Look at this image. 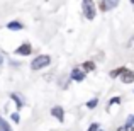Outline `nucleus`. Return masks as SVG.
I'll list each match as a JSON object with an SVG mask.
<instances>
[{
  "label": "nucleus",
  "mask_w": 134,
  "mask_h": 131,
  "mask_svg": "<svg viewBox=\"0 0 134 131\" xmlns=\"http://www.w3.org/2000/svg\"><path fill=\"white\" fill-rule=\"evenodd\" d=\"M112 104H121V97H114V99L110 101V106H112Z\"/></svg>",
  "instance_id": "16"
},
{
  "label": "nucleus",
  "mask_w": 134,
  "mask_h": 131,
  "mask_svg": "<svg viewBox=\"0 0 134 131\" xmlns=\"http://www.w3.org/2000/svg\"><path fill=\"white\" fill-rule=\"evenodd\" d=\"M124 68H126V66H121V68H115L114 72H110V77H112V78H115V77H119V75H121L122 72H124Z\"/></svg>",
  "instance_id": "12"
},
{
  "label": "nucleus",
  "mask_w": 134,
  "mask_h": 131,
  "mask_svg": "<svg viewBox=\"0 0 134 131\" xmlns=\"http://www.w3.org/2000/svg\"><path fill=\"white\" fill-rule=\"evenodd\" d=\"M7 29H10V31H20V29H24V26L20 22H17V20H12V22L7 24Z\"/></svg>",
  "instance_id": "9"
},
{
  "label": "nucleus",
  "mask_w": 134,
  "mask_h": 131,
  "mask_svg": "<svg viewBox=\"0 0 134 131\" xmlns=\"http://www.w3.org/2000/svg\"><path fill=\"white\" fill-rule=\"evenodd\" d=\"M97 129H98V123H93V124H92L87 131H97Z\"/></svg>",
  "instance_id": "15"
},
{
  "label": "nucleus",
  "mask_w": 134,
  "mask_h": 131,
  "mask_svg": "<svg viewBox=\"0 0 134 131\" xmlns=\"http://www.w3.org/2000/svg\"><path fill=\"white\" fill-rule=\"evenodd\" d=\"M51 116H54V118L58 119L59 123H63V121H65V111H63V107H61V106H54V107L51 109Z\"/></svg>",
  "instance_id": "5"
},
{
  "label": "nucleus",
  "mask_w": 134,
  "mask_h": 131,
  "mask_svg": "<svg viewBox=\"0 0 134 131\" xmlns=\"http://www.w3.org/2000/svg\"><path fill=\"white\" fill-rule=\"evenodd\" d=\"M82 9H83V15H85L88 20H92L95 17V3L92 2V0H83Z\"/></svg>",
  "instance_id": "2"
},
{
  "label": "nucleus",
  "mask_w": 134,
  "mask_h": 131,
  "mask_svg": "<svg viewBox=\"0 0 134 131\" xmlns=\"http://www.w3.org/2000/svg\"><path fill=\"white\" fill-rule=\"evenodd\" d=\"M71 80H75V82H82V80H85V72H83L82 68H73L71 70Z\"/></svg>",
  "instance_id": "6"
},
{
  "label": "nucleus",
  "mask_w": 134,
  "mask_h": 131,
  "mask_svg": "<svg viewBox=\"0 0 134 131\" xmlns=\"http://www.w3.org/2000/svg\"><path fill=\"white\" fill-rule=\"evenodd\" d=\"M119 2H121V0H100V2H98V9H100L102 12H109V10L115 9V7L119 5Z\"/></svg>",
  "instance_id": "3"
},
{
  "label": "nucleus",
  "mask_w": 134,
  "mask_h": 131,
  "mask_svg": "<svg viewBox=\"0 0 134 131\" xmlns=\"http://www.w3.org/2000/svg\"><path fill=\"white\" fill-rule=\"evenodd\" d=\"M117 131H134V124H129V123H126V124L121 126Z\"/></svg>",
  "instance_id": "13"
},
{
  "label": "nucleus",
  "mask_w": 134,
  "mask_h": 131,
  "mask_svg": "<svg viewBox=\"0 0 134 131\" xmlns=\"http://www.w3.org/2000/svg\"><path fill=\"white\" fill-rule=\"evenodd\" d=\"M82 68H83V72H92V70H95V63L93 61H85L82 65Z\"/></svg>",
  "instance_id": "10"
},
{
  "label": "nucleus",
  "mask_w": 134,
  "mask_h": 131,
  "mask_svg": "<svg viewBox=\"0 0 134 131\" xmlns=\"http://www.w3.org/2000/svg\"><path fill=\"white\" fill-rule=\"evenodd\" d=\"M97 104H98V99H92V101L87 102V107H88V109H93Z\"/></svg>",
  "instance_id": "14"
},
{
  "label": "nucleus",
  "mask_w": 134,
  "mask_h": 131,
  "mask_svg": "<svg viewBox=\"0 0 134 131\" xmlns=\"http://www.w3.org/2000/svg\"><path fill=\"white\" fill-rule=\"evenodd\" d=\"M97 131H102V129H100V128H98V129H97Z\"/></svg>",
  "instance_id": "21"
},
{
  "label": "nucleus",
  "mask_w": 134,
  "mask_h": 131,
  "mask_svg": "<svg viewBox=\"0 0 134 131\" xmlns=\"http://www.w3.org/2000/svg\"><path fill=\"white\" fill-rule=\"evenodd\" d=\"M31 51H32V48H31V44H29V43H24V44H20L19 48L15 49V55H20V56H27V55H31Z\"/></svg>",
  "instance_id": "7"
},
{
  "label": "nucleus",
  "mask_w": 134,
  "mask_h": 131,
  "mask_svg": "<svg viewBox=\"0 0 134 131\" xmlns=\"http://www.w3.org/2000/svg\"><path fill=\"white\" fill-rule=\"evenodd\" d=\"M12 119H14L15 123H19V114H17V112H15V114H12Z\"/></svg>",
  "instance_id": "17"
},
{
  "label": "nucleus",
  "mask_w": 134,
  "mask_h": 131,
  "mask_svg": "<svg viewBox=\"0 0 134 131\" xmlns=\"http://www.w3.org/2000/svg\"><path fill=\"white\" fill-rule=\"evenodd\" d=\"M0 131H12V129H10V126H9V123L3 121L2 118H0Z\"/></svg>",
  "instance_id": "11"
},
{
  "label": "nucleus",
  "mask_w": 134,
  "mask_h": 131,
  "mask_svg": "<svg viewBox=\"0 0 134 131\" xmlns=\"http://www.w3.org/2000/svg\"><path fill=\"white\" fill-rule=\"evenodd\" d=\"M119 77H121V82L122 83H132L134 82V72H132V70L124 68V72H122Z\"/></svg>",
  "instance_id": "4"
},
{
  "label": "nucleus",
  "mask_w": 134,
  "mask_h": 131,
  "mask_svg": "<svg viewBox=\"0 0 134 131\" xmlns=\"http://www.w3.org/2000/svg\"><path fill=\"white\" fill-rule=\"evenodd\" d=\"M2 63H3V56L0 55V65H2Z\"/></svg>",
  "instance_id": "19"
},
{
  "label": "nucleus",
  "mask_w": 134,
  "mask_h": 131,
  "mask_svg": "<svg viewBox=\"0 0 134 131\" xmlns=\"http://www.w3.org/2000/svg\"><path fill=\"white\" fill-rule=\"evenodd\" d=\"M131 3H134V0H131Z\"/></svg>",
  "instance_id": "20"
},
{
  "label": "nucleus",
  "mask_w": 134,
  "mask_h": 131,
  "mask_svg": "<svg viewBox=\"0 0 134 131\" xmlns=\"http://www.w3.org/2000/svg\"><path fill=\"white\" fill-rule=\"evenodd\" d=\"M49 63H51V56L41 55V56H37V58L32 60V63H31V68H32V70H41V68H44V66H48Z\"/></svg>",
  "instance_id": "1"
},
{
  "label": "nucleus",
  "mask_w": 134,
  "mask_h": 131,
  "mask_svg": "<svg viewBox=\"0 0 134 131\" xmlns=\"http://www.w3.org/2000/svg\"><path fill=\"white\" fill-rule=\"evenodd\" d=\"M10 99H12V101L17 104V111H20V109H22V106H24V101L20 99V95L19 94H10Z\"/></svg>",
  "instance_id": "8"
},
{
  "label": "nucleus",
  "mask_w": 134,
  "mask_h": 131,
  "mask_svg": "<svg viewBox=\"0 0 134 131\" xmlns=\"http://www.w3.org/2000/svg\"><path fill=\"white\" fill-rule=\"evenodd\" d=\"M127 123H129V124H134V116H129V118H127Z\"/></svg>",
  "instance_id": "18"
}]
</instances>
